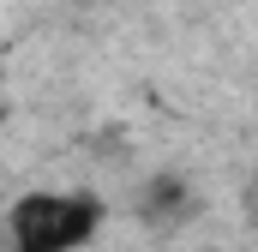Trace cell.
I'll list each match as a JSON object with an SVG mask.
<instances>
[{
	"mask_svg": "<svg viewBox=\"0 0 258 252\" xmlns=\"http://www.w3.org/2000/svg\"><path fill=\"white\" fill-rule=\"evenodd\" d=\"M186 204H192V192L180 186L174 174H156V180L144 186V198H138V210H144V216H162V222H168V216H180Z\"/></svg>",
	"mask_w": 258,
	"mask_h": 252,
	"instance_id": "2",
	"label": "cell"
},
{
	"mask_svg": "<svg viewBox=\"0 0 258 252\" xmlns=\"http://www.w3.org/2000/svg\"><path fill=\"white\" fill-rule=\"evenodd\" d=\"M102 228V198L90 192H30L12 204V252H78Z\"/></svg>",
	"mask_w": 258,
	"mask_h": 252,
	"instance_id": "1",
	"label": "cell"
}]
</instances>
